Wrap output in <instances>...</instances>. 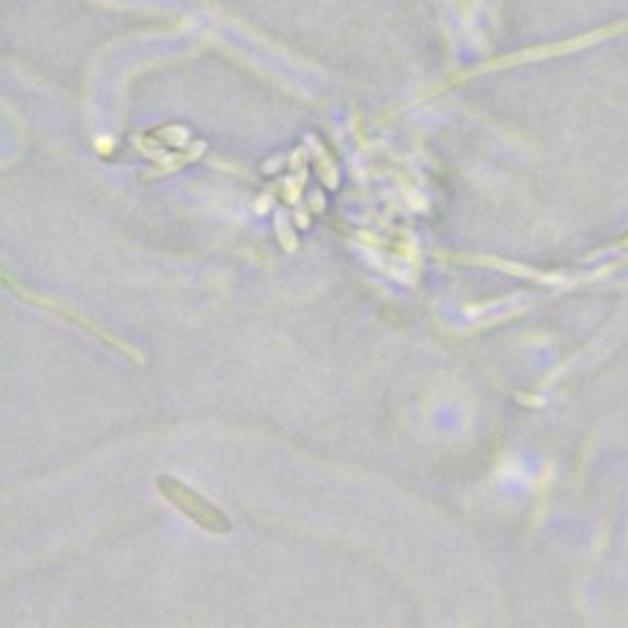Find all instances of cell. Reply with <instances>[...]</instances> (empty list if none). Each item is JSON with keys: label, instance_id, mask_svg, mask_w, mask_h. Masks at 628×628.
Listing matches in <instances>:
<instances>
[{"label": "cell", "instance_id": "obj_1", "mask_svg": "<svg viewBox=\"0 0 628 628\" xmlns=\"http://www.w3.org/2000/svg\"><path fill=\"white\" fill-rule=\"evenodd\" d=\"M157 489L160 494L177 508V511L184 513L192 523H197L199 528H204L207 533L224 535L231 530V521L221 508H216L214 503L207 501L202 494H197L194 489H189L187 484L177 481L175 476H160L157 479Z\"/></svg>", "mask_w": 628, "mask_h": 628}, {"label": "cell", "instance_id": "obj_2", "mask_svg": "<svg viewBox=\"0 0 628 628\" xmlns=\"http://www.w3.org/2000/svg\"><path fill=\"white\" fill-rule=\"evenodd\" d=\"M5 283L10 285V288H13L15 292H18V295H25V300H30V302H35V305H42V307H50V310H54L57 314H62V317H67L69 322H74V324H79V327H84V329H89L91 334H96V337L99 339H104L106 344H111L113 349H118V351H123V354H128L131 356V359H140V354H135V351L131 349V346L128 344H123L121 339H116L113 337L111 332H106L104 327H101V324H96L94 319L91 317H86L84 312H77L74 310V307H69V305H62V302H57V300H50V297H42V295H35V292H30V290H25V288H20V285H15L13 280L10 278H5Z\"/></svg>", "mask_w": 628, "mask_h": 628}, {"label": "cell", "instance_id": "obj_3", "mask_svg": "<svg viewBox=\"0 0 628 628\" xmlns=\"http://www.w3.org/2000/svg\"><path fill=\"white\" fill-rule=\"evenodd\" d=\"M616 246H619V248H628V231H626L624 236L619 238V241H616Z\"/></svg>", "mask_w": 628, "mask_h": 628}]
</instances>
